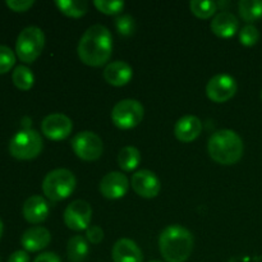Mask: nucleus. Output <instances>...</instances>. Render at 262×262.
<instances>
[{
    "label": "nucleus",
    "instance_id": "1",
    "mask_svg": "<svg viewBox=\"0 0 262 262\" xmlns=\"http://www.w3.org/2000/svg\"><path fill=\"white\" fill-rule=\"evenodd\" d=\"M79 59L86 66L101 67L109 61L113 53V37L105 26H91L82 35L77 48Z\"/></svg>",
    "mask_w": 262,
    "mask_h": 262
},
{
    "label": "nucleus",
    "instance_id": "2",
    "mask_svg": "<svg viewBox=\"0 0 262 262\" xmlns=\"http://www.w3.org/2000/svg\"><path fill=\"white\" fill-rule=\"evenodd\" d=\"M160 253L166 262H186L193 251V235L181 225H170L159 238Z\"/></svg>",
    "mask_w": 262,
    "mask_h": 262
},
{
    "label": "nucleus",
    "instance_id": "3",
    "mask_svg": "<svg viewBox=\"0 0 262 262\" xmlns=\"http://www.w3.org/2000/svg\"><path fill=\"white\" fill-rule=\"evenodd\" d=\"M207 150L212 160L217 164L233 165L242 159L245 146L237 132L232 129H220L210 137Z\"/></svg>",
    "mask_w": 262,
    "mask_h": 262
},
{
    "label": "nucleus",
    "instance_id": "4",
    "mask_svg": "<svg viewBox=\"0 0 262 262\" xmlns=\"http://www.w3.org/2000/svg\"><path fill=\"white\" fill-rule=\"evenodd\" d=\"M76 177L68 169H55L46 174L42 182L43 194L50 201L58 202L68 199L76 188Z\"/></svg>",
    "mask_w": 262,
    "mask_h": 262
},
{
    "label": "nucleus",
    "instance_id": "5",
    "mask_svg": "<svg viewBox=\"0 0 262 262\" xmlns=\"http://www.w3.org/2000/svg\"><path fill=\"white\" fill-rule=\"evenodd\" d=\"M45 46V35L42 30L35 26L26 27L19 33L15 42V54L20 61L33 63L41 55Z\"/></svg>",
    "mask_w": 262,
    "mask_h": 262
},
{
    "label": "nucleus",
    "instance_id": "6",
    "mask_svg": "<svg viewBox=\"0 0 262 262\" xmlns=\"http://www.w3.org/2000/svg\"><path fill=\"white\" fill-rule=\"evenodd\" d=\"M42 147V138L33 129L19 130L9 142L10 155L18 160H32L37 158Z\"/></svg>",
    "mask_w": 262,
    "mask_h": 262
},
{
    "label": "nucleus",
    "instance_id": "7",
    "mask_svg": "<svg viewBox=\"0 0 262 262\" xmlns=\"http://www.w3.org/2000/svg\"><path fill=\"white\" fill-rule=\"evenodd\" d=\"M145 109L135 99H125L117 102L112 110V120L119 129H132L143 119Z\"/></svg>",
    "mask_w": 262,
    "mask_h": 262
},
{
    "label": "nucleus",
    "instance_id": "8",
    "mask_svg": "<svg viewBox=\"0 0 262 262\" xmlns=\"http://www.w3.org/2000/svg\"><path fill=\"white\" fill-rule=\"evenodd\" d=\"M72 148L79 159L84 161H95L100 159L104 151L102 141L96 133L84 130L72 138Z\"/></svg>",
    "mask_w": 262,
    "mask_h": 262
},
{
    "label": "nucleus",
    "instance_id": "9",
    "mask_svg": "<svg viewBox=\"0 0 262 262\" xmlns=\"http://www.w3.org/2000/svg\"><path fill=\"white\" fill-rule=\"evenodd\" d=\"M92 217L91 205L83 200H76L67 206L64 211V223L74 232L86 230Z\"/></svg>",
    "mask_w": 262,
    "mask_h": 262
},
{
    "label": "nucleus",
    "instance_id": "10",
    "mask_svg": "<svg viewBox=\"0 0 262 262\" xmlns=\"http://www.w3.org/2000/svg\"><path fill=\"white\" fill-rule=\"evenodd\" d=\"M237 92V82L229 74H216L206 86V95L214 102H227Z\"/></svg>",
    "mask_w": 262,
    "mask_h": 262
},
{
    "label": "nucleus",
    "instance_id": "11",
    "mask_svg": "<svg viewBox=\"0 0 262 262\" xmlns=\"http://www.w3.org/2000/svg\"><path fill=\"white\" fill-rule=\"evenodd\" d=\"M72 129H73V124H72L71 118L60 113L48 115L41 123V130L45 137L53 141L66 140L72 133Z\"/></svg>",
    "mask_w": 262,
    "mask_h": 262
},
{
    "label": "nucleus",
    "instance_id": "12",
    "mask_svg": "<svg viewBox=\"0 0 262 262\" xmlns=\"http://www.w3.org/2000/svg\"><path fill=\"white\" fill-rule=\"evenodd\" d=\"M129 188V181L124 174L119 171H112L102 177L100 182V192L105 199L118 200L125 196Z\"/></svg>",
    "mask_w": 262,
    "mask_h": 262
},
{
    "label": "nucleus",
    "instance_id": "13",
    "mask_svg": "<svg viewBox=\"0 0 262 262\" xmlns=\"http://www.w3.org/2000/svg\"><path fill=\"white\" fill-rule=\"evenodd\" d=\"M132 188L143 199H154L160 192L161 184L155 173L143 169L132 176Z\"/></svg>",
    "mask_w": 262,
    "mask_h": 262
},
{
    "label": "nucleus",
    "instance_id": "14",
    "mask_svg": "<svg viewBox=\"0 0 262 262\" xmlns=\"http://www.w3.org/2000/svg\"><path fill=\"white\" fill-rule=\"evenodd\" d=\"M50 241L51 234L46 228L32 227L23 233L20 245L27 252H37L48 247Z\"/></svg>",
    "mask_w": 262,
    "mask_h": 262
},
{
    "label": "nucleus",
    "instance_id": "15",
    "mask_svg": "<svg viewBox=\"0 0 262 262\" xmlns=\"http://www.w3.org/2000/svg\"><path fill=\"white\" fill-rule=\"evenodd\" d=\"M114 262H143V255L137 243L128 238H122L114 245L112 251Z\"/></svg>",
    "mask_w": 262,
    "mask_h": 262
},
{
    "label": "nucleus",
    "instance_id": "16",
    "mask_svg": "<svg viewBox=\"0 0 262 262\" xmlns=\"http://www.w3.org/2000/svg\"><path fill=\"white\" fill-rule=\"evenodd\" d=\"M133 69L128 63L122 60L113 61L104 69V78L109 84L115 87L125 86L132 79Z\"/></svg>",
    "mask_w": 262,
    "mask_h": 262
},
{
    "label": "nucleus",
    "instance_id": "17",
    "mask_svg": "<svg viewBox=\"0 0 262 262\" xmlns=\"http://www.w3.org/2000/svg\"><path fill=\"white\" fill-rule=\"evenodd\" d=\"M23 216L31 224H40L49 216V205L41 196H31L23 204Z\"/></svg>",
    "mask_w": 262,
    "mask_h": 262
},
{
    "label": "nucleus",
    "instance_id": "18",
    "mask_svg": "<svg viewBox=\"0 0 262 262\" xmlns=\"http://www.w3.org/2000/svg\"><path fill=\"white\" fill-rule=\"evenodd\" d=\"M202 132V123L194 115L181 118L174 125V135L182 142H192Z\"/></svg>",
    "mask_w": 262,
    "mask_h": 262
},
{
    "label": "nucleus",
    "instance_id": "19",
    "mask_svg": "<svg viewBox=\"0 0 262 262\" xmlns=\"http://www.w3.org/2000/svg\"><path fill=\"white\" fill-rule=\"evenodd\" d=\"M239 22L237 17L230 12H222L211 20V31L222 38H229L237 33Z\"/></svg>",
    "mask_w": 262,
    "mask_h": 262
},
{
    "label": "nucleus",
    "instance_id": "20",
    "mask_svg": "<svg viewBox=\"0 0 262 262\" xmlns=\"http://www.w3.org/2000/svg\"><path fill=\"white\" fill-rule=\"evenodd\" d=\"M90 253L89 243L82 235H74L68 241L67 256L71 262H83Z\"/></svg>",
    "mask_w": 262,
    "mask_h": 262
},
{
    "label": "nucleus",
    "instance_id": "21",
    "mask_svg": "<svg viewBox=\"0 0 262 262\" xmlns=\"http://www.w3.org/2000/svg\"><path fill=\"white\" fill-rule=\"evenodd\" d=\"M238 9L245 22L253 23L262 17V0H241Z\"/></svg>",
    "mask_w": 262,
    "mask_h": 262
},
{
    "label": "nucleus",
    "instance_id": "22",
    "mask_svg": "<svg viewBox=\"0 0 262 262\" xmlns=\"http://www.w3.org/2000/svg\"><path fill=\"white\" fill-rule=\"evenodd\" d=\"M55 5L63 14L72 18L83 17L89 9V4L84 0H55Z\"/></svg>",
    "mask_w": 262,
    "mask_h": 262
},
{
    "label": "nucleus",
    "instance_id": "23",
    "mask_svg": "<svg viewBox=\"0 0 262 262\" xmlns=\"http://www.w3.org/2000/svg\"><path fill=\"white\" fill-rule=\"evenodd\" d=\"M141 152L133 146H125L120 150L118 156V164L124 171H132L140 165Z\"/></svg>",
    "mask_w": 262,
    "mask_h": 262
},
{
    "label": "nucleus",
    "instance_id": "24",
    "mask_svg": "<svg viewBox=\"0 0 262 262\" xmlns=\"http://www.w3.org/2000/svg\"><path fill=\"white\" fill-rule=\"evenodd\" d=\"M12 79L14 86L17 89L22 90V91H27L35 83V77H33L32 71L26 66L15 67L14 72L12 74Z\"/></svg>",
    "mask_w": 262,
    "mask_h": 262
},
{
    "label": "nucleus",
    "instance_id": "25",
    "mask_svg": "<svg viewBox=\"0 0 262 262\" xmlns=\"http://www.w3.org/2000/svg\"><path fill=\"white\" fill-rule=\"evenodd\" d=\"M191 12L196 15L197 18L201 19H207L212 17L214 13L216 12L217 4L215 2H204V0H192L189 3Z\"/></svg>",
    "mask_w": 262,
    "mask_h": 262
},
{
    "label": "nucleus",
    "instance_id": "26",
    "mask_svg": "<svg viewBox=\"0 0 262 262\" xmlns=\"http://www.w3.org/2000/svg\"><path fill=\"white\" fill-rule=\"evenodd\" d=\"M115 28L119 32V35L132 36L136 31V22L130 15H119L115 18Z\"/></svg>",
    "mask_w": 262,
    "mask_h": 262
},
{
    "label": "nucleus",
    "instance_id": "27",
    "mask_svg": "<svg viewBox=\"0 0 262 262\" xmlns=\"http://www.w3.org/2000/svg\"><path fill=\"white\" fill-rule=\"evenodd\" d=\"M94 5L97 8V10L104 14L112 15L118 14L124 8V2L120 0H114V2H109V0H95Z\"/></svg>",
    "mask_w": 262,
    "mask_h": 262
},
{
    "label": "nucleus",
    "instance_id": "28",
    "mask_svg": "<svg viewBox=\"0 0 262 262\" xmlns=\"http://www.w3.org/2000/svg\"><path fill=\"white\" fill-rule=\"evenodd\" d=\"M15 55L10 48L0 45V74L9 72L14 67Z\"/></svg>",
    "mask_w": 262,
    "mask_h": 262
},
{
    "label": "nucleus",
    "instance_id": "29",
    "mask_svg": "<svg viewBox=\"0 0 262 262\" xmlns=\"http://www.w3.org/2000/svg\"><path fill=\"white\" fill-rule=\"evenodd\" d=\"M260 40V32L252 25H247L239 31V41L245 46H253Z\"/></svg>",
    "mask_w": 262,
    "mask_h": 262
},
{
    "label": "nucleus",
    "instance_id": "30",
    "mask_svg": "<svg viewBox=\"0 0 262 262\" xmlns=\"http://www.w3.org/2000/svg\"><path fill=\"white\" fill-rule=\"evenodd\" d=\"M86 238L92 245H99L104 239V230L100 227H89L86 229Z\"/></svg>",
    "mask_w": 262,
    "mask_h": 262
},
{
    "label": "nucleus",
    "instance_id": "31",
    "mask_svg": "<svg viewBox=\"0 0 262 262\" xmlns=\"http://www.w3.org/2000/svg\"><path fill=\"white\" fill-rule=\"evenodd\" d=\"M35 4L33 0H7V5L14 12H26Z\"/></svg>",
    "mask_w": 262,
    "mask_h": 262
},
{
    "label": "nucleus",
    "instance_id": "32",
    "mask_svg": "<svg viewBox=\"0 0 262 262\" xmlns=\"http://www.w3.org/2000/svg\"><path fill=\"white\" fill-rule=\"evenodd\" d=\"M33 262H61L60 257L54 252H43L38 255Z\"/></svg>",
    "mask_w": 262,
    "mask_h": 262
},
{
    "label": "nucleus",
    "instance_id": "33",
    "mask_svg": "<svg viewBox=\"0 0 262 262\" xmlns=\"http://www.w3.org/2000/svg\"><path fill=\"white\" fill-rule=\"evenodd\" d=\"M8 262H30V256L27 251H15L10 255Z\"/></svg>",
    "mask_w": 262,
    "mask_h": 262
},
{
    "label": "nucleus",
    "instance_id": "34",
    "mask_svg": "<svg viewBox=\"0 0 262 262\" xmlns=\"http://www.w3.org/2000/svg\"><path fill=\"white\" fill-rule=\"evenodd\" d=\"M3 230H4V224H3L2 219H0V238H2V234H3Z\"/></svg>",
    "mask_w": 262,
    "mask_h": 262
},
{
    "label": "nucleus",
    "instance_id": "35",
    "mask_svg": "<svg viewBox=\"0 0 262 262\" xmlns=\"http://www.w3.org/2000/svg\"><path fill=\"white\" fill-rule=\"evenodd\" d=\"M150 262H161V261H156V260H155V261H150Z\"/></svg>",
    "mask_w": 262,
    "mask_h": 262
},
{
    "label": "nucleus",
    "instance_id": "36",
    "mask_svg": "<svg viewBox=\"0 0 262 262\" xmlns=\"http://www.w3.org/2000/svg\"><path fill=\"white\" fill-rule=\"evenodd\" d=\"M261 99H262V92H261Z\"/></svg>",
    "mask_w": 262,
    "mask_h": 262
}]
</instances>
